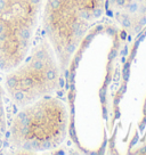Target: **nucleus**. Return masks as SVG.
I'll list each match as a JSON object with an SVG mask.
<instances>
[{
    "label": "nucleus",
    "mask_w": 146,
    "mask_h": 155,
    "mask_svg": "<svg viewBox=\"0 0 146 155\" xmlns=\"http://www.w3.org/2000/svg\"><path fill=\"white\" fill-rule=\"evenodd\" d=\"M104 13L105 0H46L43 30L63 72Z\"/></svg>",
    "instance_id": "nucleus-1"
},
{
    "label": "nucleus",
    "mask_w": 146,
    "mask_h": 155,
    "mask_svg": "<svg viewBox=\"0 0 146 155\" xmlns=\"http://www.w3.org/2000/svg\"><path fill=\"white\" fill-rule=\"evenodd\" d=\"M69 127V113L63 102L43 97L23 106L9 128L11 146L22 152H41L63 143Z\"/></svg>",
    "instance_id": "nucleus-2"
},
{
    "label": "nucleus",
    "mask_w": 146,
    "mask_h": 155,
    "mask_svg": "<svg viewBox=\"0 0 146 155\" xmlns=\"http://www.w3.org/2000/svg\"><path fill=\"white\" fill-rule=\"evenodd\" d=\"M62 68L48 40H41L8 71L5 89L18 107L47 97L60 87Z\"/></svg>",
    "instance_id": "nucleus-3"
},
{
    "label": "nucleus",
    "mask_w": 146,
    "mask_h": 155,
    "mask_svg": "<svg viewBox=\"0 0 146 155\" xmlns=\"http://www.w3.org/2000/svg\"><path fill=\"white\" fill-rule=\"evenodd\" d=\"M43 0H0V68L9 71L30 50Z\"/></svg>",
    "instance_id": "nucleus-4"
},
{
    "label": "nucleus",
    "mask_w": 146,
    "mask_h": 155,
    "mask_svg": "<svg viewBox=\"0 0 146 155\" xmlns=\"http://www.w3.org/2000/svg\"><path fill=\"white\" fill-rule=\"evenodd\" d=\"M105 13L125 32L136 34L146 24V0H105Z\"/></svg>",
    "instance_id": "nucleus-5"
},
{
    "label": "nucleus",
    "mask_w": 146,
    "mask_h": 155,
    "mask_svg": "<svg viewBox=\"0 0 146 155\" xmlns=\"http://www.w3.org/2000/svg\"><path fill=\"white\" fill-rule=\"evenodd\" d=\"M5 129H6V108L4 99V89L0 86V141L4 137Z\"/></svg>",
    "instance_id": "nucleus-6"
}]
</instances>
